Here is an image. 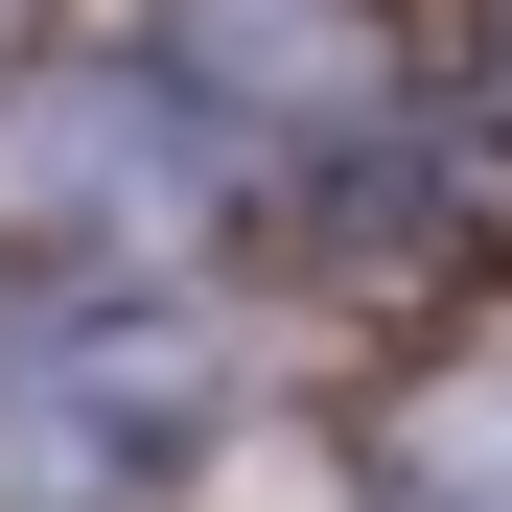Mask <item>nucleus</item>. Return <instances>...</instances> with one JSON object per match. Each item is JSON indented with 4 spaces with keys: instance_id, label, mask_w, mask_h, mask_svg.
Segmentation results:
<instances>
[{
    "instance_id": "2",
    "label": "nucleus",
    "mask_w": 512,
    "mask_h": 512,
    "mask_svg": "<svg viewBox=\"0 0 512 512\" xmlns=\"http://www.w3.org/2000/svg\"><path fill=\"white\" fill-rule=\"evenodd\" d=\"M187 47H233V94H350V24L326 0H187Z\"/></svg>"
},
{
    "instance_id": "1",
    "label": "nucleus",
    "mask_w": 512,
    "mask_h": 512,
    "mask_svg": "<svg viewBox=\"0 0 512 512\" xmlns=\"http://www.w3.org/2000/svg\"><path fill=\"white\" fill-rule=\"evenodd\" d=\"M210 419V326L187 303H47L0 350V489L24 512H94V489H163Z\"/></svg>"
}]
</instances>
